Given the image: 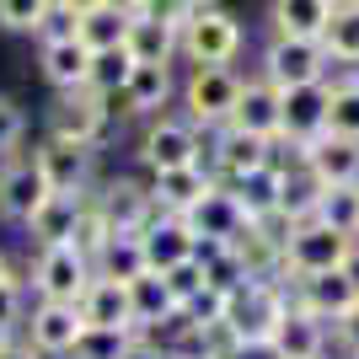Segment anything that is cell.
<instances>
[{
  "mask_svg": "<svg viewBox=\"0 0 359 359\" xmlns=\"http://www.w3.org/2000/svg\"><path fill=\"white\" fill-rule=\"evenodd\" d=\"M135 54H129V43L118 48H102V54H91V81L86 86L97 91V97H107V102H118V91L129 86V75H135Z\"/></svg>",
  "mask_w": 359,
  "mask_h": 359,
  "instance_id": "cell-32",
  "label": "cell"
},
{
  "mask_svg": "<svg viewBox=\"0 0 359 359\" xmlns=\"http://www.w3.org/2000/svg\"><path fill=\"white\" fill-rule=\"evenodd\" d=\"M113 241V220L102 215V204L86 194V204H81V220H75V236H70V247L81 257H86L91 269H97V257H102V247Z\"/></svg>",
  "mask_w": 359,
  "mask_h": 359,
  "instance_id": "cell-33",
  "label": "cell"
},
{
  "mask_svg": "<svg viewBox=\"0 0 359 359\" xmlns=\"http://www.w3.org/2000/svg\"><path fill=\"white\" fill-rule=\"evenodd\" d=\"M306 166H311L322 188H338V182H359V140L344 135H316L306 145Z\"/></svg>",
  "mask_w": 359,
  "mask_h": 359,
  "instance_id": "cell-22",
  "label": "cell"
},
{
  "mask_svg": "<svg viewBox=\"0 0 359 359\" xmlns=\"http://www.w3.org/2000/svg\"><path fill=\"white\" fill-rule=\"evenodd\" d=\"M188 11H194L188 0H145V6H140V16L166 22V27H182V22H188Z\"/></svg>",
  "mask_w": 359,
  "mask_h": 359,
  "instance_id": "cell-43",
  "label": "cell"
},
{
  "mask_svg": "<svg viewBox=\"0 0 359 359\" xmlns=\"http://www.w3.org/2000/svg\"><path fill=\"white\" fill-rule=\"evenodd\" d=\"M65 38H81V16L54 0L43 11V22H38V43H65Z\"/></svg>",
  "mask_w": 359,
  "mask_h": 359,
  "instance_id": "cell-41",
  "label": "cell"
},
{
  "mask_svg": "<svg viewBox=\"0 0 359 359\" xmlns=\"http://www.w3.org/2000/svg\"><path fill=\"white\" fill-rule=\"evenodd\" d=\"M344 273H348V285L359 290V241H354V252H348V263H344Z\"/></svg>",
  "mask_w": 359,
  "mask_h": 359,
  "instance_id": "cell-46",
  "label": "cell"
},
{
  "mask_svg": "<svg viewBox=\"0 0 359 359\" xmlns=\"http://www.w3.org/2000/svg\"><path fill=\"white\" fill-rule=\"evenodd\" d=\"M322 48H327L332 65H359V6H338L322 32Z\"/></svg>",
  "mask_w": 359,
  "mask_h": 359,
  "instance_id": "cell-34",
  "label": "cell"
},
{
  "mask_svg": "<svg viewBox=\"0 0 359 359\" xmlns=\"http://www.w3.org/2000/svg\"><path fill=\"white\" fill-rule=\"evenodd\" d=\"M241 54V22L225 6L188 11L182 22V60L188 65H231Z\"/></svg>",
  "mask_w": 359,
  "mask_h": 359,
  "instance_id": "cell-5",
  "label": "cell"
},
{
  "mask_svg": "<svg viewBox=\"0 0 359 359\" xmlns=\"http://www.w3.org/2000/svg\"><path fill=\"white\" fill-rule=\"evenodd\" d=\"M198 166H204L220 188H231L236 177L269 166V140L247 135V129H236V123H220V129H210V150L198 156Z\"/></svg>",
  "mask_w": 359,
  "mask_h": 359,
  "instance_id": "cell-8",
  "label": "cell"
},
{
  "mask_svg": "<svg viewBox=\"0 0 359 359\" xmlns=\"http://www.w3.org/2000/svg\"><path fill=\"white\" fill-rule=\"evenodd\" d=\"M161 285H166V295L177 300V311H182L194 295H204V290H210V279H204V269H198V263H177V269L161 273Z\"/></svg>",
  "mask_w": 359,
  "mask_h": 359,
  "instance_id": "cell-39",
  "label": "cell"
},
{
  "mask_svg": "<svg viewBox=\"0 0 359 359\" xmlns=\"http://www.w3.org/2000/svg\"><path fill=\"white\" fill-rule=\"evenodd\" d=\"M129 348H135V332H118V327H86L70 359H129Z\"/></svg>",
  "mask_w": 359,
  "mask_h": 359,
  "instance_id": "cell-37",
  "label": "cell"
},
{
  "mask_svg": "<svg viewBox=\"0 0 359 359\" xmlns=\"http://www.w3.org/2000/svg\"><path fill=\"white\" fill-rule=\"evenodd\" d=\"M91 198L102 204V215L113 220V231H145V225L161 220V204L150 198V177H107L91 182Z\"/></svg>",
  "mask_w": 359,
  "mask_h": 359,
  "instance_id": "cell-11",
  "label": "cell"
},
{
  "mask_svg": "<svg viewBox=\"0 0 359 359\" xmlns=\"http://www.w3.org/2000/svg\"><path fill=\"white\" fill-rule=\"evenodd\" d=\"M123 43H129V54H135L140 65H172V54H182V27H166V22L135 16Z\"/></svg>",
  "mask_w": 359,
  "mask_h": 359,
  "instance_id": "cell-28",
  "label": "cell"
},
{
  "mask_svg": "<svg viewBox=\"0 0 359 359\" xmlns=\"http://www.w3.org/2000/svg\"><path fill=\"white\" fill-rule=\"evenodd\" d=\"M225 194L241 204L247 220H269V215H279V198H285V172H279V166H257V172L236 177Z\"/></svg>",
  "mask_w": 359,
  "mask_h": 359,
  "instance_id": "cell-25",
  "label": "cell"
},
{
  "mask_svg": "<svg viewBox=\"0 0 359 359\" xmlns=\"http://www.w3.org/2000/svg\"><path fill=\"white\" fill-rule=\"evenodd\" d=\"M332 11H338L332 0H273L269 22H273V38H322Z\"/></svg>",
  "mask_w": 359,
  "mask_h": 359,
  "instance_id": "cell-26",
  "label": "cell"
},
{
  "mask_svg": "<svg viewBox=\"0 0 359 359\" xmlns=\"http://www.w3.org/2000/svg\"><path fill=\"white\" fill-rule=\"evenodd\" d=\"M290 311V290L285 279H247L225 295V322L236 327V338L247 348H269L279 316Z\"/></svg>",
  "mask_w": 359,
  "mask_h": 359,
  "instance_id": "cell-1",
  "label": "cell"
},
{
  "mask_svg": "<svg viewBox=\"0 0 359 359\" xmlns=\"http://www.w3.org/2000/svg\"><path fill=\"white\" fill-rule=\"evenodd\" d=\"M215 188H220V182H215L198 161L194 166H172V172H156V177H150V198L161 204V215H182V220H188Z\"/></svg>",
  "mask_w": 359,
  "mask_h": 359,
  "instance_id": "cell-17",
  "label": "cell"
},
{
  "mask_svg": "<svg viewBox=\"0 0 359 359\" xmlns=\"http://www.w3.org/2000/svg\"><path fill=\"white\" fill-rule=\"evenodd\" d=\"M48 6L54 0H0V27L6 32H38Z\"/></svg>",
  "mask_w": 359,
  "mask_h": 359,
  "instance_id": "cell-40",
  "label": "cell"
},
{
  "mask_svg": "<svg viewBox=\"0 0 359 359\" xmlns=\"http://www.w3.org/2000/svg\"><path fill=\"white\" fill-rule=\"evenodd\" d=\"M81 204H86V194H54L43 204V210L27 220V241L43 252V247H65V241L75 236V220H81Z\"/></svg>",
  "mask_w": 359,
  "mask_h": 359,
  "instance_id": "cell-24",
  "label": "cell"
},
{
  "mask_svg": "<svg viewBox=\"0 0 359 359\" xmlns=\"http://www.w3.org/2000/svg\"><path fill=\"white\" fill-rule=\"evenodd\" d=\"M129 22H135V16L113 11V6H97L91 16H81V43H86L91 54H102V48H118L123 38H129Z\"/></svg>",
  "mask_w": 359,
  "mask_h": 359,
  "instance_id": "cell-36",
  "label": "cell"
},
{
  "mask_svg": "<svg viewBox=\"0 0 359 359\" xmlns=\"http://www.w3.org/2000/svg\"><path fill=\"white\" fill-rule=\"evenodd\" d=\"M38 65H43V81L54 91H86L91 81V48L81 43V38H65V43H43V54H38Z\"/></svg>",
  "mask_w": 359,
  "mask_h": 359,
  "instance_id": "cell-23",
  "label": "cell"
},
{
  "mask_svg": "<svg viewBox=\"0 0 359 359\" xmlns=\"http://www.w3.org/2000/svg\"><path fill=\"white\" fill-rule=\"evenodd\" d=\"M60 6H70L75 16H91V11H97V6H107V0H60Z\"/></svg>",
  "mask_w": 359,
  "mask_h": 359,
  "instance_id": "cell-45",
  "label": "cell"
},
{
  "mask_svg": "<svg viewBox=\"0 0 359 359\" xmlns=\"http://www.w3.org/2000/svg\"><path fill=\"white\" fill-rule=\"evenodd\" d=\"M32 166L43 172L54 194H91V172H97V150L75 145L65 135H43V145L32 150Z\"/></svg>",
  "mask_w": 359,
  "mask_h": 359,
  "instance_id": "cell-10",
  "label": "cell"
},
{
  "mask_svg": "<svg viewBox=\"0 0 359 359\" xmlns=\"http://www.w3.org/2000/svg\"><path fill=\"white\" fill-rule=\"evenodd\" d=\"M269 348H273V359H327V348H332V327L322 322V316L300 311L295 300H290V311L279 316V327H273Z\"/></svg>",
  "mask_w": 359,
  "mask_h": 359,
  "instance_id": "cell-15",
  "label": "cell"
},
{
  "mask_svg": "<svg viewBox=\"0 0 359 359\" xmlns=\"http://www.w3.org/2000/svg\"><path fill=\"white\" fill-rule=\"evenodd\" d=\"M359 236H344V231H332V225L311 220L300 225V231H290L285 241V269H279V279H311V273H338L348 263V252H354Z\"/></svg>",
  "mask_w": 359,
  "mask_h": 359,
  "instance_id": "cell-3",
  "label": "cell"
},
{
  "mask_svg": "<svg viewBox=\"0 0 359 359\" xmlns=\"http://www.w3.org/2000/svg\"><path fill=\"white\" fill-rule=\"evenodd\" d=\"M11 273H16V269H11V257L0 252V279H11Z\"/></svg>",
  "mask_w": 359,
  "mask_h": 359,
  "instance_id": "cell-49",
  "label": "cell"
},
{
  "mask_svg": "<svg viewBox=\"0 0 359 359\" xmlns=\"http://www.w3.org/2000/svg\"><path fill=\"white\" fill-rule=\"evenodd\" d=\"M316 220L344 231V236H359V182H338V188H322V210Z\"/></svg>",
  "mask_w": 359,
  "mask_h": 359,
  "instance_id": "cell-35",
  "label": "cell"
},
{
  "mask_svg": "<svg viewBox=\"0 0 359 359\" xmlns=\"http://www.w3.org/2000/svg\"><path fill=\"white\" fill-rule=\"evenodd\" d=\"M332 86V107H327V135L359 140V65H344V70L327 81Z\"/></svg>",
  "mask_w": 359,
  "mask_h": 359,
  "instance_id": "cell-31",
  "label": "cell"
},
{
  "mask_svg": "<svg viewBox=\"0 0 359 359\" xmlns=\"http://www.w3.org/2000/svg\"><path fill=\"white\" fill-rule=\"evenodd\" d=\"M172 65H135V75H129V86L118 91V113H129V118H156L166 102H172Z\"/></svg>",
  "mask_w": 359,
  "mask_h": 359,
  "instance_id": "cell-20",
  "label": "cell"
},
{
  "mask_svg": "<svg viewBox=\"0 0 359 359\" xmlns=\"http://www.w3.org/2000/svg\"><path fill=\"white\" fill-rule=\"evenodd\" d=\"M279 102H285V91L273 86V81H263V75H252L241 86V102L231 113V123L247 129V135H257V140H273L279 135Z\"/></svg>",
  "mask_w": 359,
  "mask_h": 359,
  "instance_id": "cell-21",
  "label": "cell"
},
{
  "mask_svg": "<svg viewBox=\"0 0 359 359\" xmlns=\"http://www.w3.org/2000/svg\"><path fill=\"white\" fill-rule=\"evenodd\" d=\"M354 359H359V354H354Z\"/></svg>",
  "mask_w": 359,
  "mask_h": 359,
  "instance_id": "cell-53",
  "label": "cell"
},
{
  "mask_svg": "<svg viewBox=\"0 0 359 359\" xmlns=\"http://www.w3.org/2000/svg\"><path fill=\"white\" fill-rule=\"evenodd\" d=\"M27 311H32V290H27V279H22V273H11V279H0V327L22 332Z\"/></svg>",
  "mask_w": 359,
  "mask_h": 359,
  "instance_id": "cell-38",
  "label": "cell"
},
{
  "mask_svg": "<svg viewBox=\"0 0 359 359\" xmlns=\"http://www.w3.org/2000/svg\"><path fill=\"white\" fill-rule=\"evenodd\" d=\"M332 60L327 48H322V38H269V48H263V81H273L279 91L290 86H316V81H327Z\"/></svg>",
  "mask_w": 359,
  "mask_h": 359,
  "instance_id": "cell-6",
  "label": "cell"
},
{
  "mask_svg": "<svg viewBox=\"0 0 359 359\" xmlns=\"http://www.w3.org/2000/svg\"><path fill=\"white\" fill-rule=\"evenodd\" d=\"M11 338H22V332H11V327H0V348H6V344H11Z\"/></svg>",
  "mask_w": 359,
  "mask_h": 359,
  "instance_id": "cell-50",
  "label": "cell"
},
{
  "mask_svg": "<svg viewBox=\"0 0 359 359\" xmlns=\"http://www.w3.org/2000/svg\"><path fill=\"white\" fill-rule=\"evenodd\" d=\"M194 225L182 220V215H161L156 225L140 231V247H145V269L150 273H166L177 269V263H194Z\"/></svg>",
  "mask_w": 359,
  "mask_h": 359,
  "instance_id": "cell-18",
  "label": "cell"
},
{
  "mask_svg": "<svg viewBox=\"0 0 359 359\" xmlns=\"http://www.w3.org/2000/svg\"><path fill=\"white\" fill-rule=\"evenodd\" d=\"M129 306H135V327L156 332V338H161V332L172 327V316H177V300L166 295L161 273H145V279H135V285H129Z\"/></svg>",
  "mask_w": 359,
  "mask_h": 359,
  "instance_id": "cell-27",
  "label": "cell"
},
{
  "mask_svg": "<svg viewBox=\"0 0 359 359\" xmlns=\"http://www.w3.org/2000/svg\"><path fill=\"white\" fill-rule=\"evenodd\" d=\"M332 6H359V0H332Z\"/></svg>",
  "mask_w": 359,
  "mask_h": 359,
  "instance_id": "cell-52",
  "label": "cell"
},
{
  "mask_svg": "<svg viewBox=\"0 0 359 359\" xmlns=\"http://www.w3.org/2000/svg\"><path fill=\"white\" fill-rule=\"evenodd\" d=\"M198 156H204L198 129H194L188 118H172V113H156V118L145 123L140 145H135V161H140V172H145V177L172 172V166H194Z\"/></svg>",
  "mask_w": 359,
  "mask_h": 359,
  "instance_id": "cell-4",
  "label": "cell"
},
{
  "mask_svg": "<svg viewBox=\"0 0 359 359\" xmlns=\"http://www.w3.org/2000/svg\"><path fill=\"white\" fill-rule=\"evenodd\" d=\"M188 6H194V11H204V6H220V0H188Z\"/></svg>",
  "mask_w": 359,
  "mask_h": 359,
  "instance_id": "cell-51",
  "label": "cell"
},
{
  "mask_svg": "<svg viewBox=\"0 0 359 359\" xmlns=\"http://www.w3.org/2000/svg\"><path fill=\"white\" fill-rule=\"evenodd\" d=\"M97 273L102 279H118V285H135V279H145V247H140L135 231H113V241L102 247V257H97Z\"/></svg>",
  "mask_w": 359,
  "mask_h": 359,
  "instance_id": "cell-30",
  "label": "cell"
},
{
  "mask_svg": "<svg viewBox=\"0 0 359 359\" xmlns=\"http://www.w3.org/2000/svg\"><path fill=\"white\" fill-rule=\"evenodd\" d=\"M48 198H54V188L43 182V172L32 161H16V166L0 172V220L6 225H22V231H27V220L43 210Z\"/></svg>",
  "mask_w": 359,
  "mask_h": 359,
  "instance_id": "cell-16",
  "label": "cell"
},
{
  "mask_svg": "<svg viewBox=\"0 0 359 359\" xmlns=\"http://www.w3.org/2000/svg\"><path fill=\"white\" fill-rule=\"evenodd\" d=\"M327 107H332L327 81H316V86H290L285 102H279V135L311 145L316 135H327Z\"/></svg>",
  "mask_w": 359,
  "mask_h": 359,
  "instance_id": "cell-14",
  "label": "cell"
},
{
  "mask_svg": "<svg viewBox=\"0 0 359 359\" xmlns=\"http://www.w3.org/2000/svg\"><path fill=\"white\" fill-rule=\"evenodd\" d=\"M241 86H247V75H236L231 65H194L188 81H182V118L194 129L231 123V113L241 102Z\"/></svg>",
  "mask_w": 359,
  "mask_h": 359,
  "instance_id": "cell-2",
  "label": "cell"
},
{
  "mask_svg": "<svg viewBox=\"0 0 359 359\" xmlns=\"http://www.w3.org/2000/svg\"><path fill=\"white\" fill-rule=\"evenodd\" d=\"M156 359H198V354H188V348H172V344H161V354Z\"/></svg>",
  "mask_w": 359,
  "mask_h": 359,
  "instance_id": "cell-48",
  "label": "cell"
},
{
  "mask_svg": "<svg viewBox=\"0 0 359 359\" xmlns=\"http://www.w3.org/2000/svg\"><path fill=\"white\" fill-rule=\"evenodd\" d=\"M75 311H81V322L86 327H118V332H135V306H129V285H118V279H91L86 295L75 300Z\"/></svg>",
  "mask_w": 359,
  "mask_h": 359,
  "instance_id": "cell-19",
  "label": "cell"
},
{
  "mask_svg": "<svg viewBox=\"0 0 359 359\" xmlns=\"http://www.w3.org/2000/svg\"><path fill=\"white\" fill-rule=\"evenodd\" d=\"M91 279H97V269L65 241V247H43V252L32 257L27 290H32V300H65V306H75V300L86 295Z\"/></svg>",
  "mask_w": 359,
  "mask_h": 359,
  "instance_id": "cell-7",
  "label": "cell"
},
{
  "mask_svg": "<svg viewBox=\"0 0 359 359\" xmlns=\"http://www.w3.org/2000/svg\"><path fill=\"white\" fill-rule=\"evenodd\" d=\"M107 6H113V11H123V16H140V6H145V0H107Z\"/></svg>",
  "mask_w": 359,
  "mask_h": 359,
  "instance_id": "cell-47",
  "label": "cell"
},
{
  "mask_svg": "<svg viewBox=\"0 0 359 359\" xmlns=\"http://www.w3.org/2000/svg\"><path fill=\"white\" fill-rule=\"evenodd\" d=\"M113 113L118 107L107 102V97H97V91H65L60 102H54V113H48V135H65L75 140V145H91V150H102L107 129H113Z\"/></svg>",
  "mask_w": 359,
  "mask_h": 359,
  "instance_id": "cell-9",
  "label": "cell"
},
{
  "mask_svg": "<svg viewBox=\"0 0 359 359\" xmlns=\"http://www.w3.org/2000/svg\"><path fill=\"white\" fill-rule=\"evenodd\" d=\"M188 225H194V236H220V241H236V231L247 225V215H241V204L225 188H215L204 204H198L194 215H188Z\"/></svg>",
  "mask_w": 359,
  "mask_h": 359,
  "instance_id": "cell-29",
  "label": "cell"
},
{
  "mask_svg": "<svg viewBox=\"0 0 359 359\" xmlns=\"http://www.w3.org/2000/svg\"><path fill=\"white\" fill-rule=\"evenodd\" d=\"M290 300H295L300 311H311V316H322V322H344L348 311L359 306V290L348 285V273L338 269V273H311V279H290Z\"/></svg>",
  "mask_w": 359,
  "mask_h": 359,
  "instance_id": "cell-13",
  "label": "cell"
},
{
  "mask_svg": "<svg viewBox=\"0 0 359 359\" xmlns=\"http://www.w3.org/2000/svg\"><path fill=\"white\" fill-rule=\"evenodd\" d=\"M22 135H27V118H22V107H16L11 97H0V156H11V150L22 145Z\"/></svg>",
  "mask_w": 359,
  "mask_h": 359,
  "instance_id": "cell-42",
  "label": "cell"
},
{
  "mask_svg": "<svg viewBox=\"0 0 359 359\" xmlns=\"http://www.w3.org/2000/svg\"><path fill=\"white\" fill-rule=\"evenodd\" d=\"M81 332H86V322H81V311L65 306V300H32L27 322H22V338L48 359H70L75 344H81Z\"/></svg>",
  "mask_w": 359,
  "mask_h": 359,
  "instance_id": "cell-12",
  "label": "cell"
},
{
  "mask_svg": "<svg viewBox=\"0 0 359 359\" xmlns=\"http://www.w3.org/2000/svg\"><path fill=\"white\" fill-rule=\"evenodd\" d=\"M0 359H48V354H38V348H32L27 338H11V344L0 348Z\"/></svg>",
  "mask_w": 359,
  "mask_h": 359,
  "instance_id": "cell-44",
  "label": "cell"
}]
</instances>
